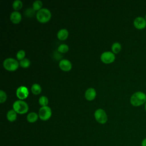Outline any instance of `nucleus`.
Here are the masks:
<instances>
[{
  "label": "nucleus",
  "mask_w": 146,
  "mask_h": 146,
  "mask_svg": "<svg viewBox=\"0 0 146 146\" xmlns=\"http://www.w3.org/2000/svg\"><path fill=\"white\" fill-rule=\"evenodd\" d=\"M37 20L40 23H46L48 22L51 17V13L50 11L46 8H42L37 11L36 14Z\"/></svg>",
  "instance_id": "obj_3"
},
{
  "label": "nucleus",
  "mask_w": 146,
  "mask_h": 146,
  "mask_svg": "<svg viewBox=\"0 0 146 146\" xmlns=\"http://www.w3.org/2000/svg\"><path fill=\"white\" fill-rule=\"evenodd\" d=\"M96 91L93 88H89L88 89H87L86 91L85 94H84L86 99L89 101L94 100L96 97Z\"/></svg>",
  "instance_id": "obj_12"
},
{
  "label": "nucleus",
  "mask_w": 146,
  "mask_h": 146,
  "mask_svg": "<svg viewBox=\"0 0 146 146\" xmlns=\"http://www.w3.org/2000/svg\"><path fill=\"white\" fill-rule=\"evenodd\" d=\"M42 2L40 0H36L33 3V9L35 11H39L42 9Z\"/></svg>",
  "instance_id": "obj_19"
},
{
  "label": "nucleus",
  "mask_w": 146,
  "mask_h": 146,
  "mask_svg": "<svg viewBox=\"0 0 146 146\" xmlns=\"http://www.w3.org/2000/svg\"><path fill=\"white\" fill-rule=\"evenodd\" d=\"M39 115L35 112H32L29 113L27 116V120L31 123H34L37 121Z\"/></svg>",
  "instance_id": "obj_15"
},
{
  "label": "nucleus",
  "mask_w": 146,
  "mask_h": 146,
  "mask_svg": "<svg viewBox=\"0 0 146 146\" xmlns=\"http://www.w3.org/2000/svg\"><path fill=\"white\" fill-rule=\"evenodd\" d=\"M35 12V11L33 9L29 8V9H27L25 10V14L26 17H33L34 15Z\"/></svg>",
  "instance_id": "obj_23"
},
{
  "label": "nucleus",
  "mask_w": 146,
  "mask_h": 146,
  "mask_svg": "<svg viewBox=\"0 0 146 146\" xmlns=\"http://www.w3.org/2000/svg\"><path fill=\"white\" fill-rule=\"evenodd\" d=\"M16 95L20 100H23L28 96L29 90L26 86H21L17 89Z\"/></svg>",
  "instance_id": "obj_8"
},
{
  "label": "nucleus",
  "mask_w": 146,
  "mask_h": 146,
  "mask_svg": "<svg viewBox=\"0 0 146 146\" xmlns=\"http://www.w3.org/2000/svg\"><path fill=\"white\" fill-rule=\"evenodd\" d=\"M7 99V95L3 90H0V103L5 102Z\"/></svg>",
  "instance_id": "obj_25"
},
{
  "label": "nucleus",
  "mask_w": 146,
  "mask_h": 146,
  "mask_svg": "<svg viewBox=\"0 0 146 146\" xmlns=\"http://www.w3.org/2000/svg\"><path fill=\"white\" fill-rule=\"evenodd\" d=\"M6 117H7V119L9 121L13 122L15 121L17 119V113L14 110H10L7 112Z\"/></svg>",
  "instance_id": "obj_14"
},
{
  "label": "nucleus",
  "mask_w": 146,
  "mask_h": 146,
  "mask_svg": "<svg viewBox=\"0 0 146 146\" xmlns=\"http://www.w3.org/2000/svg\"><path fill=\"white\" fill-rule=\"evenodd\" d=\"M11 21L14 24H18L20 22L22 19V15L18 11H13L10 17Z\"/></svg>",
  "instance_id": "obj_11"
},
{
  "label": "nucleus",
  "mask_w": 146,
  "mask_h": 146,
  "mask_svg": "<svg viewBox=\"0 0 146 146\" xmlns=\"http://www.w3.org/2000/svg\"><path fill=\"white\" fill-rule=\"evenodd\" d=\"M31 90L34 95H38L41 92L42 88L39 84H38L37 83H34V84L32 85Z\"/></svg>",
  "instance_id": "obj_16"
},
{
  "label": "nucleus",
  "mask_w": 146,
  "mask_h": 146,
  "mask_svg": "<svg viewBox=\"0 0 146 146\" xmlns=\"http://www.w3.org/2000/svg\"><path fill=\"white\" fill-rule=\"evenodd\" d=\"M145 19V20H146V14H145V18H144Z\"/></svg>",
  "instance_id": "obj_28"
},
{
  "label": "nucleus",
  "mask_w": 146,
  "mask_h": 146,
  "mask_svg": "<svg viewBox=\"0 0 146 146\" xmlns=\"http://www.w3.org/2000/svg\"><path fill=\"white\" fill-rule=\"evenodd\" d=\"M130 103L134 107H139L146 103V94L142 91H136L130 98Z\"/></svg>",
  "instance_id": "obj_1"
},
{
  "label": "nucleus",
  "mask_w": 146,
  "mask_h": 146,
  "mask_svg": "<svg viewBox=\"0 0 146 146\" xmlns=\"http://www.w3.org/2000/svg\"><path fill=\"white\" fill-rule=\"evenodd\" d=\"M59 66L62 70L64 71H68L72 68V64L70 60L63 59L60 60Z\"/></svg>",
  "instance_id": "obj_10"
},
{
  "label": "nucleus",
  "mask_w": 146,
  "mask_h": 146,
  "mask_svg": "<svg viewBox=\"0 0 146 146\" xmlns=\"http://www.w3.org/2000/svg\"><path fill=\"white\" fill-rule=\"evenodd\" d=\"M39 103L40 106H42V107L47 106L48 103V98L45 96H41L39 98Z\"/></svg>",
  "instance_id": "obj_20"
},
{
  "label": "nucleus",
  "mask_w": 146,
  "mask_h": 146,
  "mask_svg": "<svg viewBox=\"0 0 146 146\" xmlns=\"http://www.w3.org/2000/svg\"><path fill=\"white\" fill-rule=\"evenodd\" d=\"M94 117L95 120L100 124H103L107 121V115L105 111L102 108H99L95 111Z\"/></svg>",
  "instance_id": "obj_5"
},
{
  "label": "nucleus",
  "mask_w": 146,
  "mask_h": 146,
  "mask_svg": "<svg viewBox=\"0 0 146 146\" xmlns=\"http://www.w3.org/2000/svg\"><path fill=\"white\" fill-rule=\"evenodd\" d=\"M134 27L138 30H143L146 28V20L142 17H137L133 21Z\"/></svg>",
  "instance_id": "obj_9"
},
{
  "label": "nucleus",
  "mask_w": 146,
  "mask_h": 146,
  "mask_svg": "<svg viewBox=\"0 0 146 146\" xmlns=\"http://www.w3.org/2000/svg\"><path fill=\"white\" fill-rule=\"evenodd\" d=\"M100 59L103 63L106 64H110L114 62L115 59V55L112 52L105 51L102 54Z\"/></svg>",
  "instance_id": "obj_7"
},
{
  "label": "nucleus",
  "mask_w": 146,
  "mask_h": 146,
  "mask_svg": "<svg viewBox=\"0 0 146 146\" xmlns=\"http://www.w3.org/2000/svg\"><path fill=\"white\" fill-rule=\"evenodd\" d=\"M52 115L51 109L48 106H43L40 108L39 110V117L43 121L48 120Z\"/></svg>",
  "instance_id": "obj_6"
},
{
  "label": "nucleus",
  "mask_w": 146,
  "mask_h": 146,
  "mask_svg": "<svg viewBox=\"0 0 146 146\" xmlns=\"http://www.w3.org/2000/svg\"><path fill=\"white\" fill-rule=\"evenodd\" d=\"M13 8L15 11H18L22 9L23 6V3L21 0H15L13 2Z\"/></svg>",
  "instance_id": "obj_18"
},
{
  "label": "nucleus",
  "mask_w": 146,
  "mask_h": 146,
  "mask_svg": "<svg viewBox=\"0 0 146 146\" xmlns=\"http://www.w3.org/2000/svg\"><path fill=\"white\" fill-rule=\"evenodd\" d=\"M112 52L114 54L119 53L121 50V45L119 42H115L111 46Z\"/></svg>",
  "instance_id": "obj_17"
},
{
  "label": "nucleus",
  "mask_w": 146,
  "mask_h": 146,
  "mask_svg": "<svg viewBox=\"0 0 146 146\" xmlns=\"http://www.w3.org/2000/svg\"><path fill=\"white\" fill-rule=\"evenodd\" d=\"M141 146H146V137L141 140Z\"/></svg>",
  "instance_id": "obj_26"
},
{
  "label": "nucleus",
  "mask_w": 146,
  "mask_h": 146,
  "mask_svg": "<svg viewBox=\"0 0 146 146\" xmlns=\"http://www.w3.org/2000/svg\"><path fill=\"white\" fill-rule=\"evenodd\" d=\"M19 65L23 68H27L30 65V61L27 58H24L23 59L20 60Z\"/></svg>",
  "instance_id": "obj_22"
},
{
  "label": "nucleus",
  "mask_w": 146,
  "mask_h": 146,
  "mask_svg": "<svg viewBox=\"0 0 146 146\" xmlns=\"http://www.w3.org/2000/svg\"><path fill=\"white\" fill-rule=\"evenodd\" d=\"M144 109H145V111H146V103L144 104Z\"/></svg>",
  "instance_id": "obj_27"
},
{
  "label": "nucleus",
  "mask_w": 146,
  "mask_h": 146,
  "mask_svg": "<svg viewBox=\"0 0 146 146\" xmlns=\"http://www.w3.org/2000/svg\"><path fill=\"white\" fill-rule=\"evenodd\" d=\"M68 36V31L67 29H62L59 30L57 33V37L59 40H64L67 38Z\"/></svg>",
  "instance_id": "obj_13"
},
{
  "label": "nucleus",
  "mask_w": 146,
  "mask_h": 146,
  "mask_svg": "<svg viewBox=\"0 0 146 146\" xmlns=\"http://www.w3.org/2000/svg\"><path fill=\"white\" fill-rule=\"evenodd\" d=\"M68 50H69V47L68 45L64 43L60 44L58 47V51L61 53H65L67 52Z\"/></svg>",
  "instance_id": "obj_21"
},
{
  "label": "nucleus",
  "mask_w": 146,
  "mask_h": 146,
  "mask_svg": "<svg viewBox=\"0 0 146 146\" xmlns=\"http://www.w3.org/2000/svg\"><path fill=\"white\" fill-rule=\"evenodd\" d=\"M16 56H17V58L18 60H21L25 58V51L23 50H21L17 52Z\"/></svg>",
  "instance_id": "obj_24"
},
{
  "label": "nucleus",
  "mask_w": 146,
  "mask_h": 146,
  "mask_svg": "<svg viewBox=\"0 0 146 146\" xmlns=\"http://www.w3.org/2000/svg\"><path fill=\"white\" fill-rule=\"evenodd\" d=\"M19 65L18 60L13 58H7L5 59L3 62V67L10 71L16 70Z\"/></svg>",
  "instance_id": "obj_4"
},
{
  "label": "nucleus",
  "mask_w": 146,
  "mask_h": 146,
  "mask_svg": "<svg viewBox=\"0 0 146 146\" xmlns=\"http://www.w3.org/2000/svg\"><path fill=\"white\" fill-rule=\"evenodd\" d=\"M13 110L19 114H25L29 110V106L23 100H19L14 102L13 105Z\"/></svg>",
  "instance_id": "obj_2"
}]
</instances>
